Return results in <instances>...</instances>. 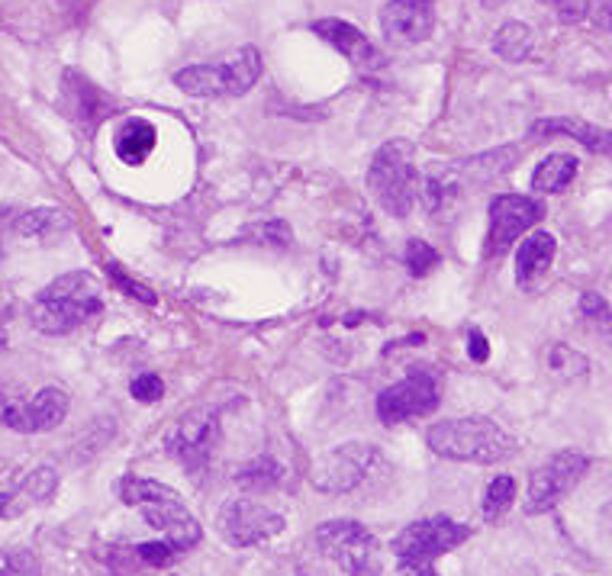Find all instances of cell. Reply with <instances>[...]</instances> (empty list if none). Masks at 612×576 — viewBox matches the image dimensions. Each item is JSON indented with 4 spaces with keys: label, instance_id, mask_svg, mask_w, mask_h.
<instances>
[{
    "label": "cell",
    "instance_id": "cell-26",
    "mask_svg": "<svg viewBox=\"0 0 612 576\" xmlns=\"http://www.w3.org/2000/svg\"><path fill=\"white\" fill-rule=\"evenodd\" d=\"M175 85L190 97H226V81L219 64H190L175 75Z\"/></svg>",
    "mask_w": 612,
    "mask_h": 576
},
{
    "label": "cell",
    "instance_id": "cell-30",
    "mask_svg": "<svg viewBox=\"0 0 612 576\" xmlns=\"http://www.w3.org/2000/svg\"><path fill=\"white\" fill-rule=\"evenodd\" d=\"M245 239H251L255 245H265V248H290L294 242V232L287 222L280 219H268V222H258L245 232Z\"/></svg>",
    "mask_w": 612,
    "mask_h": 576
},
{
    "label": "cell",
    "instance_id": "cell-21",
    "mask_svg": "<svg viewBox=\"0 0 612 576\" xmlns=\"http://www.w3.org/2000/svg\"><path fill=\"white\" fill-rule=\"evenodd\" d=\"M578 168H581V161H578L574 155H549V158L535 168V175H532V190H539V193H561V190H567V187L574 183Z\"/></svg>",
    "mask_w": 612,
    "mask_h": 576
},
{
    "label": "cell",
    "instance_id": "cell-37",
    "mask_svg": "<svg viewBox=\"0 0 612 576\" xmlns=\"http://www.w3.org/2000/svg\"><path fill=\"white\" fill-rule=\"evenodd\" d=\"M107 271H110V277H113V280L120 284V287L126 290V294H129V297H136L139 304L155 306V294L149 290V287H142V284H136L132 277H126V274H122L117 265H107Z\"/></svg>",
    "mask_w": 612,
    "mask_h": 576
},
{
    "label": "cell",
    "instance_id": "cell-43",
    "mask_svg": "<svg viewBox=\"0 0 612 576\" xmlns=\"http://www.w3.org/2000/svg\"><path fill=\"white\" fill-rule=\"evenodd\" d=\"M297 576H326V574H319V570H313V567H300Z\"/></svg>",
    "mask_w": 612,
    "mask_h": 576
},
{
    "label": "cell",
    "instance_id": "cell-9",
    "mask_svg": "<svg viewBox=\"0 0 612 576\" xmlns=\"http://www.w3.org/2000/svg\"><path fill=\"white\" fill-rule=\"evenodd\" d=\"M165 445H168V455L175 457L187 474H204L219 445V416L214 409L184 413L168 431Z\"/></svg>",
    "mask_w": 612,
    "mask_h": 576
},
{
    "label": "cell",
    "instance_id": "cell-13",
    "mask_svg": "<svg viewBox=\"0 0 612 576\" xmlns=\"http://www.w3.org/2000/svg\"><path fill=\"white\" fill-rule=\"evenodd\" d=\"M435 27L432 0H391L381 10V30L394 46H419Z\"/></svg>",
    "mask_w": 612,
    "mask_h": 576
},
{
    "label": "cell",
    "instance_id": "cell-20",
    "mask_svg": "<svg viewBox=\"0 0 612 576\" xmlns=\"http://www.w3.org/2000/svg\"><path fill=\"white\" fill-rule=\"evenodd\" d=\"M219 68H223V81H226V97H239V93H248L258 85L261 56H258V49L245 46L233 59L219 61Z\"/></svg>",
    "mask_w": 612,
    "mask_h": 576
},
{
    "label": "cell",
    "instance_id": "cell-39",
    "mask_svg": "<svg viewBox=\"0 0 612 576\" xmlns=\"http://www.w3.org/2000/svg\"><path fill=\"white\" fill-rule=\"evenodd\" d=\"M539 3L551 7L564 23H578V20H583V10H586V0H539Z\"/></svg>",
    "mask_w": 612,
    "mask_h": 576
},
{
    "label": "cell",
    "instance_id": "cell-29",
    "mask_svg": "<svg viewBox=\"0 0 612 576\" xmlns=\"http://www.w3.org/2000/svg\"><path fill=\"white\" fill-rule=\"evenodd\" d=\"M236 484L245 486L248 493H265L280 484V464L272 457H258L236 474Z\"/></svg>",
    "mask_w": 612,
    "mask_h": 576
},
{
    "label": "cell",
    "instance_id": "cell-24",
    "mask_svg": "<svg viewBox=\"0 0 612 576\" xmlns=\"http://www.w3.org/2000/svg\"><path fill=\"white\" fill-rule=\"evenodd\" d=\"M10 229H13L20 239H52V236H59V232L68 229V216L61 210H52V207L20 212V216L10 222Z\"/></svg>",
    "mask_w": 612,
    "mask_h": 576
},
{
    "label": "cell",
    "instance_id": "cell-22",
    "mask_svg": "<svg viewBox=\"0 0 612 576\" xmlns=\"http://www.w3.org/2000/svg\"><path fill=\"white\" fill-rule=\"evenodd\" d=\"M65 100H68V113L78 122H85V126H97L103 117L100 113V100H103L100 91L75 71L65 75Z\"/></svg>",
    "mask_w": 612,
    "mask_h": 576
},
{
    "label": "cell",
    "instance_id": "cell-14",
    "mask_svg": "<svg viewBox=\"0 0 612 576\" xmlns=\"http://www.w3.org/2000/svg\"><path fill=\"white\" fill-rule=\"evenodd\" d=\"M532 139H545V136H571L574 142H581L583 149L596 155L612 152V132L610 129H600L593 122L574 120V117H551V120L532 122L529 129Z\"/></svg>",
    "mask_w": 612,
    "mask_h": 576
},
{
    "label": "cell",
    "instance_id": "cell-36",
    "mask_svg": "<svg viewBox=\"0 0 612 576\" xmlns=\"http://www.w3.org/2000/svg\"><path fill=\"white\" fill-rule=\"evenodd\" d=\"M129 394H132V399H139V403H158L165 396V384H161L158 374H139L129 384Z\"/></svg>",
    "mask_w": 612,
    "mask_h": 576
},
{
    "label": "cell",
    "instance_id": "cell-12",
    "mask_svg": "<svg viewBox=\"0 0 612 576\" xmlns=\"http://www.w3.org/2000/svg\"><path fill=\"white\" fill-rule=\"evenodd\" d=\"M438 406V380L428 370H413L406 380L387 387L377 396V419L384 425H399L428 416Z\"/></svg>",
    "mask_w": 612,
    "mask_h": 576
},
{
    "label": "cell",
    "instance_id": "cell-25",
    "mask_svg": "<svg viewBox=\"0 0 612 576\" xmlns=\"http://www.w3.org/2000/svg\"><path fill=\"white\" fill-rule=\"evenodd\" d=\"M532 49H535V32L532 27H525V23H503L500 30L493 32V52L500 56L503 61H513V64H520L532 56Z\"/></svg>",
    "mask_w": 612,
    "mask_h": 576
},
{
    "label": "cell",
    "instance_id": "cell-35",
    "mask_svg": "<svg viewBox=\"0 0 612 576\" xmlns=\"http://www.w3.org/2000/svg\"><path fill=\"white\" fill-rule=\"evenodd\" d=\"M136 557H139V564L142 567H168L171 560H175V547H168L165 542H149V545H136Z\"/></svg>",
    "mask_w": 612,
    "mask_h": 576
},
{
    "label": "cell",
    "instance_id": "cell-11",
    "mask_svg": "<svg viewBox=\"0 0 612 576\" xmlns=\"http://www.w3.org/2000/svg\"><path fill=\"white\" fill-rule=\"evenodd\" d=\"M545 216V207L535 197L522 193H500L490 203V232H487V258L506 255L513 242L525 236L539 219Z\"/></svg>",
    "mask_w": 612,
    "mask_h": 576
},
{
    "label": "cell",
    "instance_id": "cell-8",
    "mask_svg": "<svg viewBox=\"0 0 612 576\" xmlns=\"http://www.w3.org/2000/svg\"><path fill=\"white\" fill-rule=\"evenodd\" d=\"M586 467H590V457L583 455V451H574V448H564V451L551 455L529 477L525 513L529 516H545V513H551L574 486L581 484Z\"/></svg>",
    "mask_w": 612,
    "mask_h": 576
},
{
    "label": "cell",
    "instance_id": "cell-5",
    "mask_svg": "<svg viewBox=\"0 0 612 576\" xmlns=\"http://www.w3.org/2000/svg\"><path fill=\"white\" fill-rule=\"evenodd\" d=\"M367 187L387 216H394V219L409 216L416 197H419V175L413 165V146L403 139L387 142L371 161Z\"/></svg>",
    "mask_w": 612,
    "mask_h": 576
},
{
    "label": "cell",
    "instance_id": "cell-16",
    "mask_svg": "<svg viewBox=\"0 0 612 576\" xmlns=\"http://www.w3.org/2000/svg\"><path fill=\"white\" fill-rule=\"evenodd\" d=\"M155 142H158V129H155L152 122L142 120V117H132V120H126L117 129V142H113V149L120 155L122 165H142L149 155L155 152Z\"/></svg>",
    "mask_w": 612,
    "mask_h": 576
},
{
    "label": "cell",
    "instance_id": "cell-40",
    "mask_svg": "<svg viewBox=\"0 0 612 576\" xmlns=\"http://www.w3.org/2000/svg\"><path fill=\"white\" fill-rule=\"evenodd\" d=\"M467 355H471V361L484 365V361H487V358H490L487 335L477 332V329H471V335H467Z\"/></svg>",
    "mask_w": 612,
    "mask_h": 576
},
{
    "label": "cell",
    "instance_id": "cell-15",
    "mask_svg": "<svg viewBox=\"0 0 612 576\" xmlns=\"http://www.w3.org/2000/svg\"><path fill=\"white\" fill-rule=\"evenodd\" d=\"M554 251H557V242L549 232H535L520 245V251H516V280H520V287L532 290L549 274Z\"/></svg>",
    "mask_w": 612,
    "mask_h": 576
},
{
    "label": "cell",
    "instance_id": "cell-17",
    "mask_svg": "<svg viewBox=\"0 0 612 576\" xmlns=\"http://www.w3.org/2000/svg\"><path fill=\"white\" fill-rule=\"evenodd\" d=\"M313 30L319 32L329 46H336L338 52L345 56V59L352 61H374L377 59V52H374V46H371V39H367L365 32L358 30V27H352V23H345V20H336V17H329V20H319Z\"/></svg>",
    "mask_w": 612,
    "mask_h": 576
},
{
    "label": "cell",
    "instance_id": "cell-33",
    "mask_svg": "<svg viewBox=\"0 0 612 576\" xmlns=\"http://www.w3.org/2000/svg\"><path fill=\"white\" fill-rule=\"evenodd\" d=\"M0 576H39L30 550H0Z\"/></svg>",
    "mask_w": 612,
    "mask_h": 576
},
{
    "label": "cell",
    "instance_id": "cell-27",
    "mask_svg": "<svg viewBox=\"0 0 612 576\" xmlns=\"http://www.w3.org/2000/svg\"><path fill=\"white\" fill-rule=\"evenodd\" d=\"M578 309H581L583 322L590 326V332H596V338H603L606 345H612V306L600 294L586 290Z\"/></svg>",
    "mask_w": 612,
    "mask_h": 576
},
{
    "label": "cell",
    "instance_id": "cell-4",
    "mask_svg": "<svg viewBox=\"0 0 612 576\" xmlns=\"http://www.w3.org/2000/svg\"><path fill=\"white\" fill-rule=\"evenodd\" d=\"M471 538V528L438 516L426 522H413L394 538V554L399 560V576H438L435 560L455 550Z\"/></svg>",
    "mask_w": 612,
    "mask_h": 576
},
{
    "label": "cell",
    "instance_id": "cell-23",
    "mask_svg": "<svg viewBox=\"0 0 612 576\" xmlns=\"http://www.w3.org/2000/svg\"><path fill=\"white\" fill-rule=\"evenodd\" d=\"M56 489H59V474L52 467H36L30 477L20 484V489H10V516H20L32 503L52 499Z\"/></svg>",
    "mask_w": 612,
    "mask_h": 576
},
{
    "label": "cell",
    "instance_id": "cell-28",
    "mask_svg": "<svg viewBox=\"0 0 612 576\" xmlns=\"http://www.w3.org/2000/svg\"><path fill=\"white\" fill-rule=\"evenodd\" d=\"M513 499H516V480H513L510 474L493 477L487 486V493H484V518H487V522H500V518L510 513Z\"/></svg>",
    "mask_w": 612,
    "mask_h": 576
},
{
    "label": "cell",
    "instance_id": "cell-31",
    "mask_svg": "<svg viewBox=\"0 0 612 576\" xmlns=\"http://www.w3.org/2000/svg\"><path fill=\"white\" fill-rule=\"evenodd\" d=\"M549 365L561 377H581V374H586V367H590L581 351H574L571 345H551Z\"/></svg>",
    "mask_w": 612,
    "mask_h": 576
},
{
    "label": "cell",
    "instance_id": "cell-2",
    "mask_svg": "<svg viewBox=\"0 0 612 576\" xmlns=\"http://www.w3.org/2000/svg\"><path fill=\"white\" fill-rule=\"evenodd\" d=\"M117 496L129 509H139L142 518L152 525L155 532L165 535V545L175 550H187L200 542V525L197 518L184 509L181 496L175 489H168L165 484L155 480H142L136 474H126L122 480H117Z\"/></svg>",
    "mask_w": 612,
    "mask_h": 576
},
{
    "label": "cell",
    "instance_id": "cell-18",
    "mask_svg": "<svg viewBox=\"0 0 612 576\" xmlns=\"http://www.w3.org/2000/svg\"><path fill=\"white\" fill-rule=\"evenodd\" d=\"M68 416V394L59 387H42L27 403V431H52Z\"/></svg>",
    "mask_w": 612,
    "mask_h": 576
},
{
    "label": "cell",
    "instance_id": "cell-19",
    "mask_svg": "<svg viewBox=\"0 0 612 576\" xmlns=\"http://www.w3.org/2000/svg\"><path fill=\"white\" fill-rule=\"evenodd\" d=\"M516 161H520V149H513V146L510 149H493V152L461 161L458 175L471 183H487L503 178V175H510L516 168Z\"/></svg>",
    "mask_w": 612,
    "mask_h": 576
},
{
    "label": "cell",
    "instance_id": "cell-34",
    "mask_svg": "<svg viewBox=\"0 0 612 576\" xmlns=\"http://www.w3.org/2000/svg\"><path fill=\"white\" fill-rule=\"evenodd\" d=\"M0 425L10 428V431L30 435V431H27V403H20L17 396L0 390Z\"/></svg>",
    "mask_w": 612,
    "mask_h": 576
},
{
    "label": "cell",
    "instance_id": "cell-41",
    "mask_svg": "<svg viewBox=\"0 0 612 576\" xmlns=\"http://www.w3.org/2000/svg\"><path fill=\"white\" fill-rule=\"evenodd\" d=\"M600 525H603V532H606V538L612 542V499L600 509Z\"/></svg>",
    "mask_w": 612,
    "mask_h": 576
},
{
    "label": "cell",
    "instance_id": "cell-45",
    "mask_svg": "<svg viewBox=\"0 0 612 576\" xmlns=\"http://www.w3.org/2000/svg\"><path fill=\"white\" fill-rule=\"evenodd\" d=\"M0 348H3V335H0Z\"/></svg>",
    "mask_w": 612,
    "mask_h": 576
},
{
    "label": "cell",
    "instance_id": "cell-7",
    "mask_svg": "<svg viewBox=\"0 0 612 576\" xmlns=\"http://www.w3.org/2000/svg\"><path fill=\"white\" fill-rule=\"evenodd\" d=\"M381 467H384V457L374 445L348 441V445H338L329 455H323L313 464L309 484L316 486L319 493H352V489L365 486Z\"/></svg>",
    "mask_w": 612,
    "mask_h": 576
},
{
    "label": "cell",
    "instance_id": "cell-3",
    "mask_svg": "<svg viewBox=\"0 0 612 576\" xmlns=\"http://www.w3.org/2000/svg\"><path fill=\"white\" fill-rule=\"evenodd\" d=\"M426 441L438 457L467 460V464H496V460L513 455V448H516L513 435L484 416L435 423L428 428Z\"/></svg>",
    "mask_w": 612,
    "mask_h": 576
},
{
    "label": "cell",
    "instance_id": "cell-6",
    "mask_svg": "<svg viewBox=\"0 0 612 576\" xmlns=\"http://www.w3.org/2000/svg\"><path fill=\"white\" fill-rule=\"evenodd\" d=\"M316 545L345 576H381L384 570L381 545L362 522H323L316 528Z\"/></svg>",
    "mask_w": 612,
    "mask_h": 576
},
{
    "label": "cell",
    "instance_id": "cell-32",
    "mask_svg": "<svg viewBox=\"0 0 612 576\" xmlns=\"http://www.w3.org/2000/svg\"><path fill=\"white\" fill-rule=\"evenodd\" d=\"M435 265H438V251L432 245L423 242V239H409L406 242V268H409L413 277H426Z\"/></svg>",
    "mask_w": 612,
    "mask_h": 576
},
{
    "label": "cell",
    "instance_id": "cell-38",
    "mask_svg": "<svg viewBox=\"0 0 612 576\" xmlns=\"http://www.w3.org/2000/svg\"><path fill=\"white\" fill-rule=\"evenodd\" d=\"M583 20H590L593 27L612 32V0H586Z\"/></svg>",
    "mask_w": 612,
    "mask_h": 576
},
{
    "label": "cell",
    "instance_id": "cell-44",
    "mask_svg": "<svg viewBox=\"0 0 612 576\" xmlns=\"http://www.w3.org/2000/svg\"><path fill=\"white\" fill-rule=\"evenodd\" d=\"M481 3H487V7H496V3H503V0H481Z\"/></svg>",
    "mask_w": 612,
    "mask_h": 576
},
{
    "label": "cell",
    "instance_id": "cell-42",
    "mask_svg": "<svg viewBox=\"0 0 612 576\" xmlns=\"http://www.w3.org/2000/svg\"><path fill=\"white\" fill-rule=\"evenodd\" d=\"M10 516V493H0V518Z\"/></svg>",
    "mask_w": 612,
    "mask_h": 576
},
{
    "label": "cell",
    "instance_id": "cell-10",
    "mask_svg": "<svg viewBox=\"0 0 612 576\" xmlns=\"http://www.w3.org/2000/svg\"><path fill=\"white\" fill-rule=\"evenodd\" d=\"M219 535L233 547H255L284 532V516L261 506L258 499H229L219 509Z\"/></svg>",
    "mask_w": 612,
    "mask_h": 576
},
{
    "label": "cell",
    "instance_id": "cell-1",
    "mask_svg": "<svg viewBox=\"0 0 612 576\" xmlns=\"http://www.w3.org/2000/svg\"><path fill=\"white\" fill-rule=\"evenodd\" d=\"M100 287L88 271H71L56 277L30 309V322L42 335H68L88 326L100 316Z\"/></svg>",
    "mask_w": 612,
    "mask_h": 576
}]
</instances>
